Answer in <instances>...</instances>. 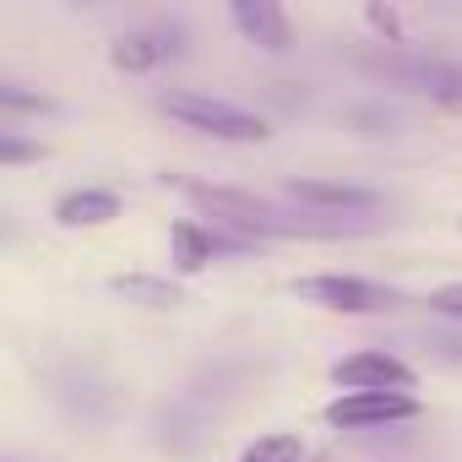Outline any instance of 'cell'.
<instances>
[{"mask_svg":"<svg viewBox=\"0 0 462 462\" xmlns=\"http://www.w3.org/2000/svg\"><path fill=\"white\" fill-rule=\"evenodd\" d=\"M109 289H115L120 300H131V305H147V310H174V305H185V289H180L174 278H158V273H120V278H109Z\"/></svg>","mask_w":462,"mask_h":462,"instance_id":"12","label":"cell"},{"mask_svg":"<svg viewBox=\"0 0 462 462\" xmlns=\"http://www.w3.org/2000/svg\"><path fill=\"white\" fill-rule=\"evenodd\" d=\"M169 55H180V28H169V23L131 28V33H120V39L109 44V66L125 71V77H147V71H158Z\"/></svg>","mask_w":462,"mask_h":462,"instance_id":"6","label":"cell"},{"mask_svg":"<svg viewBox=\"0 0 462 462\" xmlns=\"http://www.w3.org/2000/svg\"><path fill=\"white\" fill-rule=\"evenodd\" d=\"M294 294L305 305H321L332 316H386L402 305L397 289L370 283V278H348V273H316V278H294Z\"/></svg>","mask_w":462,"mask_h":462,"instance_id":"2","label":"cell"},{"mask_svg":"<svg viewBox=\"0 0 462 462\" xmlns=\"http://www.w3.org/2000/svg\"><path fill=\"white\" fill-rule=\"evenodd\" d=\"M386 71L397 82H408L413 93H424V98H435L446 109H462V71L457 66H446V60H397Z\"/></svg>","mask_w":462,"mask_h":462,"instance_id":"9","label":"cell"},{"mask_svg":"<svg viewBox=\"0 0 462 462\" xmlns=\"http://www.w3.org/2000/svg\"><path fill=\"white\" fill-rule=\"evenodd\" d=\"M321 419L332 430H381V424H402L419 419V397L413 392H337Z\"/></svg>","mask_w":462,"mask_h":462,"instance_id":"3","label":"cell"},{"mask_svg":"<svg viewBox=\"0 0 462 462\" xmlns=\"http://www.w3.org/2000/svg\"><path fill=\"white\" fill-rule=\"evenodd\" d=\"M240 462H305V440L289 435V430H273V435L251 440V446L240 451Z\"/></svg>","mask_w":462,"mask_h":462,"instance_id":"13","label":"cell"},{"mask_svg":"<svg viewBox=\"0 0 462 462\" xmlns=\"http://www.w3.org/2000/svg\"><path fill=\"white\" fill-rule=\"evenodd\" d=\"M55 104L39 93V88H28V82H12V77H0V115H50Z\"/></svg>","mask_w":462,"mask_h":462,"instance_id":"14","label":"cell"},{"mask_svg":"<svg viewBox=\"0 0 462 462\" xmlns=\"http://www.w3.org/2000/svg\"><path fill=\"white\" fill-rule=\"evenodd\" d=\"M169 251H174L180 273H201V267L217 262V251H228V240L212 235V228H201V223H174L169 228Z\"/></svg>","mask_w":462,"mask_h":462,"instance_id":"11","label":"cell"},{"mask_svg":"<svg viewBox=\"0 0 462 462\" xmlns=\"http://www.w3.org/2000/svg\"><path fill=\"white\" fill-rule=\"evenodd\" d=\"M289 196L316 207V217H348V212H375L381 190L354 185V180H289Z\"/></svg>","mask_w":462,"mask_h":462,"instance_id":"7","label":"cell"},{"mask_svg":"<svg viewBox=\"0 0 462 462\" xmlns=\"http://www.w3.org/2000/svg\"><path fill=\"white\" fill-rule=\"evenodd\" d=\"M6 235H12V228H6V223H0V240H6Z\"/></svg>","mask_w":462,"mask_h":462,"instance_id":"18","label":"cell"},{"mask_svg":"<svg viewBox=\"0 0 462 462\" xmlns=\"http://www.w3.org/2000/svg\"><path fill=\"white\" fill-rule=\"evenodd\" d=\"M413 365H402L397 354H348L332 365V386L343 392H413Z\"/></svg>","mask_w":462,"mask_h":462,"instance_id":"5","label":"cell"},{"mask_svg":"<svg viewBox=\"0 0 462 462\" xmlns=\"http://www.w3.org/2000/svg\"><path fill=\"white\" fill-rule=\"evenodd\" d=\"M115 217H120V196H115V190L82 185V190H66V196L55 201V223H60V228H104V223H115Z\"/></svg>","mask_w":462,"mask_h":462,"instance_id":"10","label":"cell"},{"mask_svg":"<svg viewBox=\"0 0 462 462\" xmlns=\"http://www.w3.org/2000/svg\"><path fill=\"white\" fill-rule=\"evenodd\" d=\"M228 17H235V28L245 33V44H256L267 55H289L294 50V28H289L283 6H273V0H235Z\"/></svg>","mask_w":462,"mask_h":462,"instance_id":"8","label":"cell"},{"mask_svg":"<svg viewBox=\"0 0 462 462\" xmlns=\"http://www.w3.org/2000/svg\"><path fill=\"white\" fill-rule=\"evenodd\" d=\"M430 310L446 316V321H462V283H440V289L430 294Z\"/></svg>","mask_w":462,"mask_h":462,"instance_id":"16","label":"cell"},{"mask_svg":"<svg viewBox=\"0 0 462 462\" xmlns=\"http://www.w3.org/2000/svg\"><path fill=\"white\" fill-rule=\"evenodd\" d=\"M158 109L169 120H180L185 131L196 136H212V142H235V147H256L273 136V125L262 115H251L245 104H228V98H212V93H196V88H174L158 98Z\"/></svg>","mask_w":462,"mask_h":462,"instance_id":"1","label":"cell"},{"mask_svg":"<svg viewBox=\"0 0 462 462\" xmlns=\"http://www.w3.org/2000/svg\"><path fill=\"white\" fill-rule=\"evenodd\" d=\"M185 196H190V207L196 212H207V217H217L223 228H240V235H267V223H273V201H262V196H251V190H235V185H207V180H190L185 185Z\"/></svg>","mask_w":462,"mask_h":462,"instance_id":"4","label":"cell"},{"mask_svg":"<svg viewBox=\"0 0 462 462\" xmlns=\"http://www.w3.org/2000/svg\"><path fill=\"white\" fill-rule=\"evenodd\" d=\"M44 158V142L23 136V131H0V169H23V163H39Z\"/></svg>","mask_w":462,"mask_h":462,"instance_id":"15","label":"cell"},{"mask_svg":"<svg viewBox=\"0 0 462 462\" xmlns=\"http://www.w3.org/2000/svg\"><path fill=\"white\" fill-rule=\"evenodd\" d=\"M365 17H370V28H381V33H386V44L402 33V17H397V12H386V6H370Z\"/></svg>","mask_w":462,"mask_h":462,"instance_id":"17","label":"cell"}]
</instances>
